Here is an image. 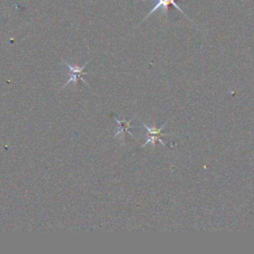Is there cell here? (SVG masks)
<instances>
[{
	"label": "cell",
	"mask_w": 254,
	"mask_h": 254,
	"mask_svg": "<svg viewBox=\"0 0 254 254\" xmlns=\"http://www.w3.org/2000/svg\"><path fill=\"white\" fill-rule=\"evenodd\" d=\"M63 64H64L67 67H68V78H67V81L63 85V87L61 89H63L64 87H65L67 84L69 83H76L78 80H82L88 87H90V85L82 78V75L83 74H89L88 72L86 71H83V68L86 66V64H88V62H86L83 65L81 66H78V65H72L68 63H66L65 61H62Z\"/></svg>",
	"instance_id": "cell-1"
},
{
	"label": "cell",
	"mask_w": 254,
	"mask_h": 254,
	"mask_svg": "<svg viewBox=\"0 0 254 254\" xmlns=\"http://www.w3.org/2000/svg\"><path fill=\"white\" fill-rule=\"evenodd\" d=\"M167 123H168V121H166L159 129H156V128H151V127H149V126H147L146 124H144V123H142V125H143V127H144V129L146 130V132H147V135H148V138L146 139V141H145V143L141 146V147H146L147 145H149V144H151L152 146H155L156 145V142L157 141H159L162 145H165V142L161 139L163 136H170V135H172V134H168V133H162V131H163V129L165 128V126L167 125Z\"/></svg>",
	"instance_id": "cell-2"
},
{
	"label": "cell",
	"mask_w": 254,
	"mask_h": 254,
	"mask_svg": "<svg viewBox=\"0 0 254 254\" xmlns=\"http://www.w3.org/2000/svg\"><path fill=\"white\" fill-rule=\"evenodd\" d=\"M171 5H173L174 7H176L183 15H185V16H187L186 14H185V12L183 11V9L176 3V0H158L157 1V3L154 5V7L152 8V10L147 14V16L143 19V21H145L149 16H151L157 9H159V8H162L163 10H164V13H165V15H167L168 14V10H169V7L171 6Z\"/></svg>",
	"instance_id": "cell-3"
},
{
	"label": "cell",
	"mask_w": 254,
	"mask_h": 254,
	"mask_svg": "<svg viewBox=\"0 0 254 254\" xmlns=\"http://www.w3.org/2000/svg\"><path fill=\"white\" fill-rule=\"evenodd\" d=\"M115 121L118 123V130L117 132L114 134V138L118 137V136H121V137H124V135L126 133H131V129L132 128H135V126H131V122L133 121V119L129 120V121H126V120H120L118 118H115Z\"/></svg>",
	"instance_id": "cell-4"
}]
</instances>
